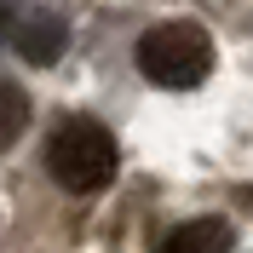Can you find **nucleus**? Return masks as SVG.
Listing matches in <instances>:
<instances>
[{
    "label": "nucleus",
    "instance_id": "1",
    "mask_svg": "<svg viewBox=\"0 0 253 253\" xmlns=\"http://www.w3.org/2000/svg\"><path fill=\"white\" fill-rule=\"evenodd\" d=\"M115 167H121V150H115L110 126L92 121V115H69L46 138V173L69 196H98L115 178Z\"/></svg>",
    "mask_w": 253,
    "mask_h": 253
},
{
    "label": "nucleus",
    "instance_id": "2",
    "mask_svg": "<svg viewBox=\"0 0 253 253\" xmlns=\"http://www.w3.org/2000/svg\"><path fill=\"white\" fill-rule=\"evenodd\" d=\"M138 69L167 92H190L213 75V41L202 23H156L138 35Z\"/></svg>",
    "mask_w": 253,
    "mask_h": 253
},
{
    "label": "nucleus",
    "instance_id": "3",
    "mask_svg": "<svg viewBox=\"0 0 253 253\" xmlns=\"http://www.w3.org/2000/svg\"><path fill=\"white\" fill-rule=\"evenodd\" d=\"M6 35H12V52L35 69H52V63L69 52V23L46 6H23V0H6Z\"/></svg>",
    "mask_w": 253,
    "mask_h": 253
},
{
    "label": "nucleus",
    "instance_id": "4",
    "mask_svg": "<svg viewBox=\"0 0 253 253\" xmlns=\"http://www.w3.org/2000/svg\"><path fill=\"white\" fill-rule=\"evenodd\" d=\"M161 253H230V224L224 219H184Z\"/></svg>",
    "mask_w": 253,
    "mask_h": 253
},
{
    "label": "nucleus",
    "instance_id": "5",
    "mask_svg": "<svg viewBox=\"0 0 253 253\" xmlns=\"http://www.w3.org/2000/svg\"><path fill=\"white\" fill-rule=\"evenodd\" d=\"M23 126H29V104H23V92L6 81V86H0V144L12 150V144L23 138Z\"/></svg>",
    "mask_w": 253,
    "mask_h": 253
}]
</instances>
